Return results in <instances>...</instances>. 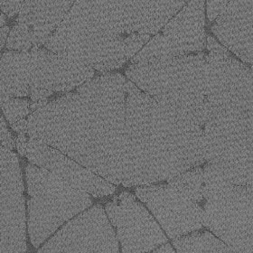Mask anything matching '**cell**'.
<instances>
[{"mask_svg": "<svg viewBox=\"0 0 253 253\" xmlns=\"http://www.w3.org/2000/svg\"><path fill=\"white\" fill-rule=\"evenodd\" d=\"M204 133L206 162L234 185H253V84L210 96Z\"/></svg>", "mask_w": 253, "mask_h": 253, "instance_id": "4", "label": "cell"}, {"mask_svg": "<svg viewBox=\"0 0 253 253\" xmlns=\"http://www.w3.org/2000/svg\"><path fill=\"white\" fill-rule=\"evenodd\" d=\"M1 253L27 251L26 206L18 158L1 147Z\"/></svg>", "mask_w": 253, "mask_h": 253, "instance_id": "9", "label": "cell"}, {"mask_svg": "<svg viewBox=\"0 0 253 253\" xmlns=\"http://www.w3.org/2000/svg\"><path fill=\"white\" fill-rule=\"evenodd\" d=\"M28 206V234L38 248L66 221L88 209L90 194L74 188L47 169L35 164L26 168Z\"/></svg>", "mask_w": 253, "mask_h": 253, "instance_id": "7", "label": "cell"}, {"mask_svg": "<svg viewBox=\"0 0 253 253\" xmlns=\"http://www.w3.org/2000/svg\"><path fill=\"white\" fill-rule=\"evenodd\" d=\"M230 0H206L207 18L209 21H215L218 16L225 10Z\"/></svg>", "mask_w": 253, "mask_h": 253, "instance_id": "25", "label": "cell"}, {"mask_svg": "<svg viewBox=\"0 0 253 253\" xmlns=\"http://www.w3.org/2000/svg\"><path fill=\"white\" fill-rule=\"evenodd\" d=\"M168 184L187 199L202 205L204 203V168L195 167L168 180Z\"/></svg>", "mask_w": 253, "mask_h": 253, "instance_id": "20", "label": "cell"}, {"mask_svg": "<svg viewBox=\"0 0 253 253\" xmlns=\"http://www.w3.org/2000/svg\"><path fill=\"white\" fill-rule=\"evenodd\" d=\"M203 168L204 227L234 253H253V185L232 184L209 162Z\"/></svg>", "mask_w": 253, "mask_h": 253, "instance_id": "6", "label": "cell"}, {"mask_svg": "<svg viewBox=\"0 0 253 253\" xmlns=\"http://www.w3.org/2000/svg\"><path fill=\"white\" fill-rule=\"evenodd\" d=\"M47 103V99H42V100L33 101L31 103V105H30V110H31L32 113L35 112V111H37V110H39V109H41L43 106L46 105Z\"/></svg>", "mask_w": 253, "mask_h": 253, "instance_id": "32", "label": "cell"}, {"mask_svg": "<svg viewBox=\"0 0 253 253\" xmlns=\"http://www.w3.org/2000/svg\"><path fill=\"white\" fill-rule=\"evenodd\" d=\"M105 210L115 227L122 253H148L169 243V238L153 214L137 200L108 203Z\"/></svg>", "mask_w": 253, "mask_h": 253, "instance_id": "11", "label": "cell"}, {"mask_svg": "<svg viewBox=\"0 0 253 253\" xmlns=\"http://www.w3.org/2000/svg\"><path fill=\"white\" fill-rule=\"evenodd\" d=\"M174 246H172L170 243H164L160 245L158 248L154 250V253H174Z\"/></svg>", "mask_w": 253, "mask_h": 253, "instance_id": "33", "label": "cell"}, {"mask_svg": "<svg viewBox=\"0 0 253 253\" xmlns=\"http://www.w3.org/2000/svg\"><path fill=\"white\" fill-rule=\"evenodd\" d=\"M17 21L19 24L33 27L35 23V15L31 0H25L18 15Z\"/></svg>", "mask_w": 253, "mask_h": 253, "instance_id": "26", "label": "cell"}, {"mask_svg": "<svg viewBox=\"0 0 253 253\" xmlns=\"http://www.w3.org/2000/svg\"><path fill=\"white\" fill-rule=\"evenodd\" d=\"M30 105L29 100L27 99L10 98L4 102H1V109L4 112L5 119L11 125L31 113Z\"/></svg>", "mask_w": 253, "mask_h": 253, "instance_id": "23", "label": "cell"}, {"mask_svg": "<svg viewBox=\"0 0 253 253\" xmlns=\"http://www.w3.org/2000/svg\"><path fill=\"white\" fill-rule=\"evenodd\" d=\"M125 0H76L44 47L99 72L122 67Z\"/></svg>", "mask_w": 253, "mask_h": 253, "instance_id": "3", "label": "cell"}, {"mask_svg": "<svg viewBox=\"0 0 253 253\" xmlns=\"http://www.w3.org/2000/svg\"><path fill=\"white\" fill-rule=\"evenodd\" d=\"M27 159L31 163L51 171L74 188L83 190L94 197H103L115 193L112 183L76 162L57 148L29 137Z\"/></svg>", "mask_w": 253, "mask_h": 253, "instance_id": "13", "label": "cell"}, {"mask_svg": "<svg viewBox=\"0 0 253 253\" xmlns=\"http://www.w3.org/2000/svg\"><path fill=\"white\" fill-rule=\"evenodd\" d=\"M177 253H234L211 231L191 232L172 241Z\"/></svg>", "mask_w": 253, "mask_h": 253, "instance_id": "19", "label": "cell"}, {"mask_svg": "<svg viewBox=\"0 0 253 253\" xmlns=\"http://www.w3.org/2000/svg\"><path fill=\"white\" fill-rule=\"evenodd\" d=\"M6 47L16 51H29L35 48L33 28L23 24L15 26L9 33Z\"/></svg>", "mask_w": 253, "mask_h": 253, "instance_id": "22", "label": "cell"}, {"mask_svg": "<svg viewBox=\"0 0 253 253\" xmlns=\"http://www.w3.org/2000/svg\"><path fill=\"white\" fill-rule=\"evenodd\" d=\"M204 128L185 125L137 88L126 94L122 185H152L204 166Z\"/></svg>", "mask_w": 253, "mask_h": 253, "instance_id": "2", "label": "cell"}, {"mask_svg": "<svg viewBox=\"0 0 253 253\" xmlns=\"http://www.w3.org/2000/svg\"><path fill=\"white\" fill-rule=\"evenodd\" d=\"M207 53H189L148 63H132L126 76L140 90L187 126L204 128L207 100Z\"/></svg>", "mask_w": 253, "mask_h": 253, "instance_id": "5", "label": "cell"}, {"mask_svg": "<svg viewBox=\"0 0 253 253\" xmlns=\"http://www.w3.org/2000/svg\"><path fill=\"white\" fill-rule=\"evenodd\" d=\"M150 40V35L134 33L124 39V47L128 60L133 58Z\"/></svg>", "mask_w": 253, "mask_h": 253, "instance_id": "24", "label": "cell"}, {"mask_svg": "<svg viewBox=\"0 0 253 253\" xmlns=\"http://www.w3.org/2000/svg\"><path fill=\"white\" fill-rule=\"evenodd\" d=\"M28 139H29V137H27V135L24 133L18 134V137H16V149L18 151V154L22 157L27 156Z\"/></svg>", "mask_w": 253, "mask_h": 253, "instance_id": "29", "label": "cell"}, {"mask_svg": "<svg viewBox=\"0 0 253 253\" xmlns=\"http://www.w3.org/2000/svg\"><path fill=\"white\" fill-rule=\"evenodd\" d=\"M174 53L169 39L163 34H157L131 59L132 63H148L160 59L174 57Z\"/></svg>", "mask_w": 253, "mask_h": 253, "instance_id": "21", "label": "cell"}, {"mask_svg": "<svg viewBox=\"0 0 253 253\" xmlns=\"http://www.w3.org/2000/svg\"><path fill=\"white\" fill-rule=\"evenodd\" d=\"M29 59L30 90L69 91L92 79L94 69L46 48H32Z\"/></svg>", "mask_w": 253, "mask_h": 253, "instance_id": "12", "label": "cell"}, {"mask_svg": "<svg viewBox=\"0 0 253 253\" xmlns=\"http://www.w3.org/2000/svg\"><path fill=\"white\" fill-rule=\"evenodd\" d=\"M211 30L222 45L253 69V0H230Z\"/></svg>", "mask_w": 253, "mask_h": 253, "instance_id": "14", "label": "cell"}, {"mask_svg": "<svg viewBox=\"0 0 253 253\" xmlns=\"http://www.w3.org/2000/svg\"><path fill=\"white\" fill-rule=\"evenodd\" d=\"M27 125H28V120L27 119L26 120L24 118V119L19 120L18 122L11 124V127L13 128L14 131H16L18 134H20V133L27 134Z\"/></svg>", "mask_w": 253, "mask_h": 253, "instance_id": "31", "label": "cell"}, {"mask_svg": "<svg viewBox=\"0 0 253 253\" xmlns=\"http://www.w3.org/2000/svg\"><path fill=\"white\" fill-rule=\"evenodd\" d=\"M205 2L190 0L163 27L162 34L171 43L174 56L200 53L206 49Z\"/></svg>", "mask_w": 253, "mask_h": 253, "instance_id": "15", "label": "cell"}, {"mask_svg": "<svg viewBox=\"0 0 253 253\" xmlns=\"http://www.w3.org/2000/svg\"><path fill=\"white\" fill-rule=\"evenodd\" d=\"M76 0H31L35 23L33 31L38 37L52 36Z\"/></svg>", "mask_w": 253, "mask_h": 253, "instance_id": "18", "label": "cell"}, {"mask_svg": "<svg viewBox=\"0 0 253 253\" xmlns=\"http://www.w3.org/2000/svg\"><path fill=\"white\" fill-rule=\"evenodd\" d=\"M29 51H10L1 57L0 101L27 97L31 93L29 84Z\"/></svg>", "mask_w": 253, "mask_h": 253, "instance_id": "17", "label": "cell"}, {"mask_svg": "<svg viewBox=\"0 0 253 253\" xmlns=\"http://www.w3.org/2000/svg\"><path fill=\"white\" fill-rule=\"evenodd\" d=\"M135 194L172 240L204 228L203 206L187 199L169 184L140 185Z\"/></svg>", "mask_w": 253, "mask_h": 253, "instance_id": "10", "label": "cell"}, {"mask_svg": "<svg viewBox=\"0 0 253 253\" xmlns=\"http://www.w3.org/2000/svg\"><path fill=\"white\" fill-rule=\"evenodd\" d=\"M1 125H0V136H1V147L13 150L15 148V141L11 136V133L7 129L3 115H1Z\"/></svg>", "mask_w": 253, "mask_h": 253, "instance_id": "28", "label": "cell"}, {"mask_svg": "<svg viewBox=\"0 0 253 253\" xmlns=\"http://www.w3.org/2000/svg\"><path fill=\"white\" fill-rule=\"evenodd\" d=\"M126 78L105 74L28 117V137L57 148L113 185H122Z\"/></svg>", "mask_w": 253, "mask_h": 253, "instance_id": "1", "label": "cell"}, {"mask_svg": "<svg viewBox=\"0 0 253 253\" xmlns=\"http://www.w3.org/2000/svg\"><path fill=\"white\" fill-rule=\"evenodd\" d=\"M5 16H4V13H2L1 14V23H0V26H1V27H4V25H5Z\"/></svg>", "mask_w": 253, "mask_h": 253, "instance_id": "35", "label": "cell"}, {"mask_svg": "<svg viewBox=\"0 0 253 253\" xmlns=\"http://www.w3.org/2000/svg\"><path fill=\"white\" fill-rule=\"evenodd\" d=\"M120 245L103 206L96 205L67 222L38 253H119Z\"/></svg>", "mask_w": 253, "mask_h": 253, "instance_id": "8", "label": "cell"}, {"mask_svg": "<svg viewBox=\"0 0 253 253\" xmlns=\"http://www.w3.org/2000/svg\"><path fill=\"white\" fill-rule=\"evenodd\" d=\"M53 94V90H47V89H37V90H31L30 97L32 101L47 99L48 97Z\"/></svg>", "mask_w": 253, "mask_h": 253, "instance_id": "30", "label": "cell"}, {"mask_svg": "<svg viewBox=\"0 0 253 253\" xmlns=\"http://www.w3.org/2000/svg\"><path fill=\"white\" fill-rule=\"evenodd\" d=\"M190 0H125L124 34L157 35Z\"/></svg>", "mask_w": 253, "mask_h": 253, "instance_id": "16", "label": "cell"}, {"mask_svg": "<svg viewBox=\"0 0 253 253\" xmlns=\"http://www.w3.org/2000/svg\"><path fill=\"white\" fill-rule=\"evenodd\" d=\"M24 1L25 0H1V8L6 16L12 17L20 12Z\"/></svg>", "mask_w": 253, "mask_h": 253, "instance_id": "27", "label": "cell"}, {"mask_svg": "<svg viewBox=\"0 0 253 253\" xmlns=\"http://www.w3.org/2000/svg\"><path fill=\"white\" fill-rule=\"evenodd\" d=\"M9 33V27H1V49H3L5 46V42L7 41V35Z\"/></svg>", "mask_w": 253, "mask_h": 253, "instance_id": "34", "label": "cell"}]
</instances>
